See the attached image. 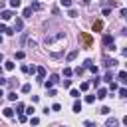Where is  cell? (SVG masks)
<instances>
[{"mask_svg": "<svg viewBox=\"0 0 127 127\" xmlns=\"http://www.w3.org/2000/svg\"><path fill=\"white\" fill-rule=\"evenodd\" d=\"M62 40H65V32H56V34H50V36H46L44 44H46V46H54L56 42H62Z\"/></svg>", "mask_w": 127, "mask_h": 127, "instance_id": "1", "label": "cell"}, {"mask_svg": "<svg viewBox=\"0 0 127 127\" xmlns=\"http://www.w3.org/2000/svg\"><path fill=\"white\" fill-rule=\"evenodd\" d=\"M103 46H105V50H115V44H113V38L111 36H103Z\"/></svg>", "mask_w": 127, "mask_h": 127, "instance_id": "2", "label": "cell"}, {"mask_svg": "<svg viewBox=\"0 0 127 127\" xmlns=\"http://www.w3.org/2000/svg\"><path fill=\"white\" fill-rule=\"evenodd\" d=\"M117 64H119V62L113 60V58H103V65H105V67H115Z\"/></svg>", "mask_w": 127, "mask_h": 127, "instance_id": "3", "label": "cell"}, {"mask_svg": "<svg viewBox=\"0 0 127 127\" xmlns=\"http://www.w3.org/2000/svg\"><path fill=\"white\" fill-rule=\"evenodd\" d=\"M36 75H38V81H42V79L46 77V67L38 65V67H36Z\"/></svg>", "mask_w": 127, "mask_h": 127, "instance_id": "4", "label": "cell"}, {"mask_svg": "<svg viewBox=\"0 0 127 127\" xmlns=\"http://www.w3.org/2000/svg\"><path fill=\"white\" fill-rule=\"evenodd\" d=\"M22 28H24V22H22V18H16V22H14V32H22Z\"/></svg>", "mask_w": 127, "mask_h": 127, "instance_id": "5", "label": "cell"}, {"mask_svg": "<svg viewBox=\"0 0 127 127\" xmlns=\"http://www.w3.org/2000/svg\"><path fill=\"white\" fill-rule=\"evenodd\" d=\"M12 16H14L12 10H2V12H0V18H2V20H10Z\"/></svg>", "mask_w": 127, "mask_h": 127, "instance_id": "6", "label": "cell"}, {"mask_svg": "<svg viewBox=\"0 0 127 127\" xmlns=\"http://www.w3.org/2000/svg\"><path fill=\"white\" fill-rule=\"evenodd\" d=\"M105 97H107V89L105 87H99L97 89V99H105Z\"/></svg>", "mask_w": 127, "mask_h": 127, "instance_id": "7", "label": "cell"}, {"mask_svg": "<svg viewBox=\"0 0 127 127\" xmlns=\"http://www.w3.org/2000/svg\"><path fill=\"white\" fill-rule=\"evenodd\" d=\"M2 113H4V117H8V119H12V117H14V109H12V107L2 109Z\"/></svg>", "mask_w": 127, "mask_h": 127, "instance_id": "8", "label": "cell"}, {"mask_svg": "<svg viewBox=\"0 0 127 127\" xmlns=\"http://www.w3.org/2000/svg\"><path fill=\"white\" fill-rule=\"evenodd\" d=\"M77 54H79V50H71V52L67 54V62H73V60L77 58Z\"/></svg>", "mask_w": 127, "mask_h": 127, "instance_id": "9", "label": "cell"}, {"mask_svg": "<svg viewBox=\"0 0 127 127\" xmlns=\"http://www.w3.org/2000/svg\"><path fill=\"white\" fill-rule=\"evenodd\" d=\"M117 79H119L121 83H125V81H127V71H123V69H121V71L117 73Z\"/></svg>", "mask_w": 127, "mask_h": 127, "instance_id": "10", "label": "cell"}, {"mask_svg": "<svg viewBox=\"0 0 127 127\" xmlns=\"http://www.w3.org/2000/svg\"><path fill=\"white\" fill-rule=\"evenodd\" d=\"M32 12H34V10H32L30 6H28V8H24V10H22V18H30V16H32Z\"/></svg>", "mask_w": 127, "mask_h": 127, "instance_id": "11", "label": "cell"}, {"mask_svg": "<svg viewBox=\"0 0 127 127\" xmlns=\"http://www.w3.org/2000/svg\"><path fill=\"white\" fill-rule=\"evenodd\" d=\"M30 8H32V10H42V4H40L38 0H32V4H30Z\"/></svg>", "mask_w": 127, "mask_h": 127, "instance_id": "12", "label": "cell"}, {"mask_svg": "<svg viewBox=\"0 0 127 127\" xmlns=\"http://www.w3.org/2000/svg\"><path fill=\"white\" fill-rule=\"evenodd\" d=\"M79 111H81V101L75 99V101H73V113H79Z\"/></svg>", "mask_w": 127, "mask_h": 127, "instance_id": "13", "label": "cell"}, {"mask_svg": "<svg viewBox=\"0 0 127 127\" xmlns=\"http://www.w3.org/2000/svg\"><path fill=\"white\" fill-rule=\"evenodd\" d=\"M117 123H119V121H117V119H113V117H109V119L105 121V125H107V127H115Z\"/></svg>", "mask_w": 127, "mask_h": 127, "instance_id": "14", "label": "cell"}, {"mask_svg": "<svg viewBox=\"0 0 127 127\" xmlns=\"http://www.w3.org/2000/svg\"><path fill=\"white\" fill-rule=\"evenodd\" d=\"M101 28H103V22H101V20H97V22L93 24V30H95V32H99Z\"/></svg>", "mask_w": 127, "mask_h": 127, "instance_id": "15", "label": "cell"}, {"mask_svg": "<svg viewBox=\"0 0 127 127\" xmlns=\"http://www.w3.org/2000/svg\"><path fill=\"white\" fill-rule=\"evenodd\" d=\"M4 69L12 71V69H14V62H4Z\"/></svg>", "mask_w": 127, "mask_h": 127, "instance_id": "16", "label": "cell"}, {"mask_svg": "<svg viewBox=\"0 0 127 127\" xmlns=\"http://www.w3.org/2000/svg\"><path fill=\"white\" fill-rule=\"evenodd\" d=\"M83 71H85V67H83V65H77V67L73 69V73H75V75H81Z\"/></svg>", "mask_w": 127, "mask_h": 127, "instance_id": "17", "label": "cell"}, {"mask_svg": "<svg viewBox=\"0 0 127 127\" xmlns=\"http://www.w3.org/2000/svg\"><path fill=\"white\" fill-rule=\"evenodd\" d=\"M71 73H73V69H71V67H64V75H65V77H69Z\"/></svg>", "mask_w": 127, "mask_h": 127, "instance_id": "18", "label": "cell"}, {"mask_svg": "<svg viewBox=\"0 0 127 127\" xmlns=\"http://www.w3.org/2000/svg\"><path fill=\"white\" fill-rule=\"evenodd\" d=\"M42 83H44V87H46V89L54 87V81H52V79H48V81H42Z\"/></svg>", "mask_w": 127, "mask_h": 127, "instance_id": "19", "label": "cell"}, {"mask_svg": "<svg viewBox=\"0 0 127 127\" xmlns=\"http://www.w3.org/2000/svg\"><path fill=\"white\" fill-rule=\"evenodd\" d=\"M22 91H24V93H30V91H32V85H30V83L22 85Z\"/></svg>", "mask_w": 127, "mask_h": 127, "instance_id": "20", "label": "cell"}, {"mask_svg": "<svg viewBox=\"0 0 127 127\" xmlns=\"http://www.w3.org/2000/svg\"><path fill=\"white\" fill-rule=\"evenodd\" d=\"M119 89V97H127V89L125 87H117Z\"/></svg>", "mask_w": 127, "mask_h": 127, "instance_id": "21", "label": "cell"}, {"mask_svg": "<svg viewBox=\"0 0 127 127\" xmlns=\"http://www.w3.org/2000/svg\"><path fill=\"white\" fill-rule=\"evenodd\" d=\"M60 4L65 6V8H71V0H60Z\"/></svg>", "mask_w": 127, "mask_h": 127, "instance_id": "22", "label": "cell"}, {"mask_svg": "<svg viewBox=\"0 0 127 127\" xmlns=\"http://www.w3.org/2000/svg\"><path fill=\"white\" fill-rule=\"evenodd\" d=\"M48 95H50V97H56V95H58V91H56L54 87H50V89H48Z\"/></svg>", "mask_w": 127, "mask_h": 127, "instance_id": "23", "label": "cell"}, {"mask_svg": "<svg viewBox=\"0 0 127 127\" xmlns=\"http://www.w3.org/2000/svg\"><path fill=\"white\" fill-rule=\"evenodd\" d=\"M69 95H71L73 99H77V97H79V91H77V89H71V91H69Z\"/></svg>", "mask_w": 127, "mask_h": 127, "instance_id": "24", "label": "cell"}, {"mask_svg": "<svg viewBox=\"0 0 127 127\" xmlns=\"http://www.w3.org/2000/svg\"><path fill=\"white\" fill-rule=\"evenodd\" d=\"M99 113H101V115H109V113H111V109H109V107H101V111H99Z\"/></svg>", "mask_w": 127, "mask_h": 127, "instance_id": "25", "label": "cell"}, {"mask_svg": "<svg viewBox=\"0 0 127 127\" xmlns=\"http://www.w3.org/2000/svg\"><path fill=\"white\" fill-rule=\"evenodd\" d=\"M18 121H20V123H26V121H28V117H26L24 113H20V115H18Z\"/></svg>", "mask_w": 127, "mask_h": 127, "instance_id": "26", "label": "cell"}, {"mask_svg": "<svg viewBox=\"0 0 127 127\" xmlns=\"http://www.w3.org/2000/svg\"><path fill=\"white\" fill-rule=\"evenodd\" d=\"M10 6L12 8H20V0H10Z\"/></svg>", "mask_w": 127, "mask_h": 127, "instance_id": "27", "label": "cell"}, {"mask_svg": "<svg viewBox=\"0 0 127 127\" xmlns=\"http://www.w3.org/2000/svg\"><path fill=\"white\" fill-rule=\"evenodd\" d=\"M103 79H105V81H107V83H109V81H111V79H113V75H111V71H107V73H105V77H103Z\"/></svg>", "mask_w": 127, "mask_h": 127, "instance_id": "28", "label": "cell"}, {"mask_svg": "<svg viewBox=\"0 0 127 127\" xmlns=\"http://www.w3.org/2000/svg\"><path fill=\"white\" fill-rule=\"evenodd\" d=\"M50 79H52L54 83H58V81H60V75H58V73H54V75H50Z\"/></svg>", "mask_w": 127, "mask_h": 127, "instance_id": "29", "label": "cell"}, {"mask_svg": "<svg viewBox=\"0 0 127 127\" xmlns=\"http://www.w3.org/2000/svg\"><path fill=\"white\" fill-rule=\"evenodd\" d=\"M99 83H101V77H97V73H95V79H93V85H95V87H99Z\"/></svg>", "mask_w": 127, "mask_h": 127, "instance_id": "30", "label": "cell"}, {"mask_svg": "<svg viewBox=\"0 0 127 127\" xmlns=\"http://www.w3.org/2000/svg\"><path fill=\"white\" fill-rule=\"evenodd\" d=\"M60 81L64 83V87H69V85H71V79H60Z\"/></svg>", "mask_w": 127, "mask_h": 127, "instance_id": "31", "label": "cell"}, {"mask_svg": "<svg viewBox=\"0 0 127 127\" xmlns=\"http://www.w3.org/2000/svg\"><path fill=\"white\" fill-rule=\"evenodd\" d=\"M16 97H18V95H16L14 91H10V93H8V99H10V101H16Z\"/></svg>", "mask_w": 127, "mask_h": 127, "instance_id": "32", "label": "cell"}, {"mask_svg": "<svg viewBox=\"0 0 127 127\" xmlns=\"http://www.w3.org/2000/svg\"><path fill=\"white\" fill-rule=\"evenodd\" d=\"M24 111V105L22 103H16V113H22Z\"/></svg>", "mask_w": 127, "mask_h": 127, "instance_id": "33", "label": "cell"}, {"mask_svg": "<svg viewBox=\"0 0 127 127\" xmlns=\"http://www.w3.org/2000/svg\"><path fill=\"white\" fill-rule=\"evenodd\" d=\"M87 69H89V71H93V73H97V71H99V69H97V65H93V64H91Z\"/></svg>", "mask_w": 127, "mask_h": 127, "instance_id": "34", "label": "cell"}, {"mask_svg": "<svg viewBox=\"0 0 127 127\" xmlns=\"http://www.w3.org/2000/svg\"><path fill=\"white\" fill-rule=\"evenodd\" d=\"M85 101H87V103H93V101H95V95H87Z\"/></svg>", "mask_w": 127, "mask_h": 127, "instance_id": "35", "label": "cell"}, {"mask_svg": "<svg viewBox=\"0 0 127 127\" xmlns=\"http://www.w3.org/2000/svg\"><path fill=\"white\" fill-rule=\"evenodd\" d=\"M60 109H62L60 103H54V105H52V111H60Z\"/></svg>", "mask_w": 127, "mask_h": 127, "instance_id": "36", "label": "cell"}, {"mask_svg": "<svg viewBox=\"0 0 127 127\" xmlns=\"http://www.w3.org/2000/svg\"><path fill=\"white\" fill-rule=\"evenodd\" d=\"M109 14H111V8H109V6H107V8H103V16H109Z\"/></svg>", "mask_w": 127, "mask_h": 127, "instance_id": "37", "label": "cell"}, {"mask_svg": "<svg viewBox=\"0 0 127 127\" xmlns=\"http://www.w3.org/2000/svg\"><path fill=\"white\" fill-rule=\"evenodd\" d=\"M119 14H121V18H127V10H125V8H121V10H119Z\"/></svg>", "mask_w": 127, "mask_h": 127, "instance_id": "38", "label": "cell"}, {"mask_svg": "<svg viewBox=\"0 0 127 127\" xmlns=\"http://www.w3.org/2000/svg\"><path fill=\"white\" fill-rule=\"evenodd\" d=\"M67 16H71V18H75V16H77V12H75V10H71V8H69V12H67Z\"/></svg>", "mask_w": 127, "mask_h": 127, "instance_id": "39", "label": "cell"}, {"mask_svg": "<svg viewBox=\"0 0 127 127\" xmlns=\"http://www.w3.org/2000/svg\"><path fill=\"white\" fill-rule=\"evenodd\" d=\"M87 87H89V83H87V81H83V83H81V91H87Z\"/></svg>", "mask_w": 127, "mask_h": 127, "instance_id": "40", "label": "cell"}, {"mask_svg": "<svg viewBox=\"0 0 127 127\" xmlns=\"http://www.w3.org/2000/svg\"><path fill=\"white\" fill-rule=\"evenodd\" d=\"M109 89H111V91H115V89H117V83H113V81H109Z\"/></svg>", "mask_w": 127, "mask_h": 127, "instance_id": "41", "label": "cell"}, {"mask_svg": "<svg viewBox=\"0 0 127 127\" xmlns=\"http://www.w3.org/2000/svg\"><path fill=\"white\" fill-rule=\"evenodd\" d=\"M30 123H32V125H38V123H40V119H38V117H32V119H30Z\"/></svg>", "mask_w": 127, "mask_h": 127, "instance_id": "42", "label": "cell"}, {"mask_svg": "<svg viewBox=\"0 0 127 127\" xmlns=\"http://www.w3.org/2000/svg\"><path fill=\"white\" fill-rule=\"evenodd\" d=\"M24 58V52H16V60H22Z\"/></svg>", "mask_w": 127, "mask_h": 127, "instance_id": "43", "label": "cell"}, {"mask_svg": "<svg viewBox=\"0 0 127 127\" xmlns=\"http://www.w3.org/2000/svg\"><path fill=\"white\" fill-rule=\"evenodd\" d=\"M0 32H6V26H4L2 22H0Z\"/></svg>", "mask_w": 127, "mask_h": 127, "instance_id": "44", "label": "cell"}, {"mask_svg": "<svg viewBox=\"0 0 127 127\" xmlns=\"http://www.w3.org/2000/svg\"><path fill=\"white\" fill-rule=\"evenodd\" d=\"M0 10H4V0H0Z\"/></svg>", "mask_w": 127, "mask_h": 127, "instance_id": "45", "label": "cell"}, {"mask_svg": "<svg viewBox=\"0 0 127 127\" xmlns=\"http://www.w3.org/2000/svg\"><path fill=\"white\" fill-rule=\"evenodd\" d=\"M89 2H91V0H81V4H85V6H87Z\"/></svg>", "mask_w": 127, "mask_h": 127, "instance_id": "46", "label": "cell"}, {"mask_svg": "<svg viewBox=\"0 0 127 127\" xmlns=\"http://www.w3.org/2000/svg\"><path fill=\"white\" fill-rule=\"evenodd\" d=\"M2 71H4V67H2V65H0V75H2Z\"/></svg>", "mask_w": 127, "mask_h": 127, "instance_id": "47", "label": "cell"}, {"mask_svg": "<svg viewBox=\"0 0 127 127\" xmlns=\"http://www.w3.org/2000/svg\"><path fill=\"white\" fill-rule=\"evenodd\" d=\"M0 62H4V56H2V54H0Z\"/></svg>", "mask_w": 127, "mask_h": 127, "instance_id": "48", "label": "cell"}, {"mask_svg": "<svg viewBox=\"0 0 127 127\" xmlns=\"http://www.w3.org/2000/svg\"><path fill=\"white\" fill-rule=\"evenodd\" d=\"M2 95H4V91H2V89H0V97H2Z\"/></svg>", "mask_w": 127, "mask_h": 127, "instance_id": "49", "label": "cell"}, {"mask_svg": "<svg viewBox=\"0 0 127 127\" xmlns=\"http://www.w3.org/2000/svg\"><path fill=\"white\" fill-rule=\"evenodd\" d=\"M0 44H2V36H0Z\"/></svg>", "mask_w": 127, "mask_h": 127, "instance_id": "50", "label": "cell"}]
</instances>
